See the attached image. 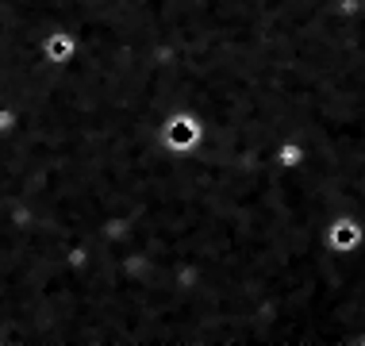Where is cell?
I'll use <instances>...</instances> for the list:
<instances>
[{"instance_id":"obj_1","label":"cell","mask_w":365,"mask_h":346,"mask_svg":"<svg viewBox=\"0 0 365 346\" xmlns=\"http://www.w3.org/2000/svg\"><path fill=\"white\" fill-rule=\"evenodd\" d=\"M361 243H365V227L354 220V215H339V220H331V227H327V246H331V250L354 254Z\"/></svg>"},{"instance_id":"obj_2","label":"cell","mask_w":365,"mask_h":346,"mask_svg":"<svg viewBox=\"0 0 365 346\" xmlns=\"http://www.w3.org/2000/svg\"><path fill=\"white\" fill-rule=\"evenodd\" d=\"M200 135H204V127L189 112H177L173 120L165 123V143H170V151H192V146L200 143Z\"/></svg>"},{"instance_id":"obj_4","label":"cell","mask_w":365,"mask_h":346,"mask_svg":"<svg viewBox=\"0 0 365 346\" xmlns=\"http://www.w3.org/2000/svg\"><path fill=\"white\" fill-rule=\"evenodd\" d=\"M70 51H73V39H66V35L51 39V58H70Z\"/></svg>"},{"instance_id":"obj_3","label":"cell","mask_w":365,"mask_h":346,"mask_svg":"<svg viewBox=\"0 0 365 346\" xmlns=\"http://www.w3.org/2000/svg\"><path fill=\"white\" fill-rule=\"evenodd\" d=\"M304 158H308V151H304V143H292V138H289V143H281L277 151H273V162H277L281 170H296V166H300Z\"/></svg>"}]
</instances>
